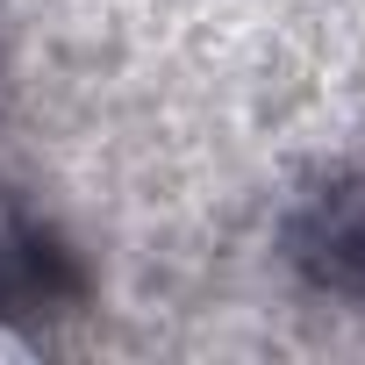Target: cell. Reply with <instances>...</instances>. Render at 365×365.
I'll return each mask as SVG.
<instances>
[{"label":"cell","instance_id":"6da1fadb","mask_svg":"<svg viewBox=\"0 0 365 365\" xmlns=\"http://www.w3.org/2000/svg\"><path fill=\"white\" fill-rule=\"evenodd\" d=\"M294 258L315 272V287H336V294L365 301V179L344 187V194H329L294 230Z\"/></svg>","mask_w":365,"mask_h":365}]
</instances>
